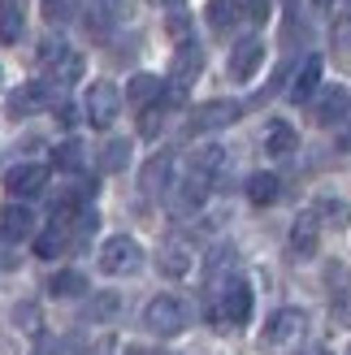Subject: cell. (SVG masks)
Listing matches in <instances>:
<instances>
[{"instance_id":"6da1fadb","label":"cell","mask_w":351,"mask_h":355,"mask_svg":"<svg viewBox=\"0 0 351 355\" xmlns=\"http://www.w3.org/2000/svg\"><path fill=\"white\" fill-rule=\"evenodd\" d=\"M208 321L217 329H239L252 321V286L243 277H230L225 286L208 299Z\"/></svg>"},{"instance_id":"7a4b0ae2","label":"cell","mask_w":351,"mask_h":355,"mask_svg":"<svg viewBox=\"0 0 351 355\" xmlns=\"http://www.w3.org/2000/svg\"><path fill=\"white\" fill-rule=\"evenodd\" d=\"M144 325H148V334H156V338H173V334L187 329V304L178 295H156L144 308Z\"/></svg>"},{"instance_id":"3957f363","label":"cell","mask_w":351,"mask_h":355,"mask_svg":"<svg viewBox=\"0 0 351 355\" xmlns=\"http://www.w3.org/2000/svg\"><path fill=\"white\" fill-rule=\"evenodd\" d=\"M100 269L109 277H126L144 269V247H139L130 234H113L109 243L100 247Z\"/></svg>"},{"instance_id":"277c9868","label":"cell","mask_w":351,"mask_h":355,"mask_svg":"<svg viewBox=\"0 0 351 355\" xmlns=\"http://www.w3.org/2000/svg\"><path fill=\"white\" fill-rule=\"evenodd\" d=\"M239 113H243V104H234V100H204V104H196V109H191L187 130H191V135H208V130L234 126Z\"/></svg>"},{"instance_id":"5b68a950","label":"cell","mask_w":351,"mask_h":355,"mask_svg":"<svg viewBox=\"0 0 351 355\" xmlns=\"http://www.w3.org/2000/svg\"><path fill=\"white\" fill-rule=\"evenodd\" d=\"M208 187H213V178L187 169L182 182L169 187V212H173V217H191V212H200V204L208 200Z\"/></svg>"},{"instance_id":"8992f818","label":"cell","mask_w":351,"mask_h":355,"mask_svg":"<svg viewBox=\"0 0 351 355\" xmlns=\"http://www.w3.org/2000/svg\"><path fill=\"white\" fill-rule=\"evenodd\" d=\"M40 61L48 65V74L57 87H69V83H78L83 78V57L74 48H65V44H44L40 48Z\"/></svg>"},{"instance_id":"52a82bcc","label":"cell","mask_w":351,"mask_h":355,"mask_svg":"<svg viewBox=\"0 0 351 355\" xmlns=\"http://www.w3.org/2000/svg\"><path fill=\"white\" fill-rule=\"evenodd\" d=\"M87 121H92V126H113L117 121V113H121V92L113 83H92V92H87Z\"/></svg>"},{"instance_id":"ba28073f","label":"cell","mask_w":351,"mask_h":355,"mask_svg":"<svg viewBox=\"0 0 351 355\" xmlns=\"http://www.w3.org/2000/svg\"><path fill=\"white\" fill-rule=\"evenodd\" d=\"M351 117V92L347 87H325V92L317 96V104H312V121L317 126H339V121Z\"/></svg>"},{"instance_id":"9c48e42d","label":"cell","mask_w":351,"mask_h":355,"mask_svg":"<svg viewBox=\"0 0 351 355\" xmlns=\"http://www.w3.org/2000/svg\"><path fill=\"white\" fill-rule=\"evenodd\" d=\"M35 234V212L26 204H5L0 208V243H22Z\"/></svg>"},{"instance_id":"30bf717a","label":"cell","mask_w":351,"mask_h":355,"mask_svg":"<svg viewBox=\"0 0 351 355\" xmlns=\"http://www.w3.org/2000/svg\"><path fill=\"white\" fill-rule=\"evenodd\" d=\"M304 334V312H295V308H282V312H273L269 316V325H265V338L269 347H286V343H295Z\"/></svg>"},{"instance_id":"8fae6325","label":"cell","mask_w":351,"mask_h":355,"mask_svg":"<svg viewBox=\"0 0 351 355\" xmlns=\"http://www.w3.org/2000/svg\"><path fill=\"white\" fill-rule=\"evenodd\" d=\"M191 264H196V252H191L182 239H165L161 252H156V269H161L165 277H187Z\"/></svg>"},{"instance_id":"7c38bea8","label":"cell","mask_w":351,"mask_h":355,"mask_svg":"<svg viewBox=\"0 0 351 355\" xmlns=\"http://www.w3.org/2000/svg\"><path fill=\"white\" fill-rule=\"evenodd\" d=\"M260 65H265V44H260V40H243L230 52V78L234 83H252V74Z\"/></svg>"},{"instance_id":"4fadbf2b","label":"cell","mask_w":351,"mask_h":355,"mask_svg":"<svg viewBox=\"0 0 351 355\" xmlns=\"http://www.w3.org/2000/svg\"><path fill=\"white\" fill-rule=\"evenodd\" d=\"M44 187H48V169L44 165H13L5 173V191L22 195V200H26V195H40Z\"/></svg>"},{"instance_id":"5bb4252c","label":"cell","mask_w":351,"mask_h":355,"mask_svg":"<svg viewBox=\"0 0 351 355\" xmlns=\"http://www.w3.org/2000/svg\"><path fill=\"white\" fill-rule=\"evenodd\" d=\"M200 69H204V52H200L196 44H182V48H178V57H173L169 83H173V87L182 92L187 83H196V78H200Z\"/></svg>"},{"instance_id":"9a60e30c","label":"cell","mask_w":351,"mask_h":355,"mask_svg":"<svg viewBox=\"0 0 351 355\" xmlns=\"http://www.w3.org/2000/svg\"><path fill=\"white\" fill-rule=\"evenodd\" d=\"M52 100V92H48V83H26V87H17V92L9 96V117H26V113H35V109H44V104Z\"/></svg>"},{"instance_id":"2e32d148","label":"cell","mask_w":351,"mask_h":355,"mask_svg":"<svg viewBox=\"0 0 351 355\" xmlns=\"http://www.w3.org/2000/svg\"><path fill=\"white\" fill-rule=\"evenodd\" d=\"M169 173H173V156L169 152H156L152 161L144 165V173H139V187H144L148 195H161L169 187Z\"/></svg>"},{"instance_id":"e0dca14e","label":"cell","mask_w":351,"mask_h":355,"mask_svg":"<svg viewBox=\"0 0 351 355\" xmlns=\"http://www.w3.org/2000/svg\"><path fill=\"white\" fill-rule=\"evenodd\" d=\"M295 148H300V135H295L291 121H269L265 126V152L282 161V156H291Z\"/></svg>"},{"instance_id":"ac0fdd59","label":"cell","mask_w":351,"mask_h":355,"mask_svg":"<svg viewBox=\"0 0 351 355\" xmlns=\"http://www.w3.org/2000/svg\"><path fill=\"white\" fill-rule=\"evenodd\" d=\"M321 87V57H308L304 65H300V74H295V83H291V100L295 104H304V100H312V92Z\"/></svg>"},{"instance_id":"d6986e66","label":"cell","mask_w":351,"mask_h":355,"mask_svg":"<svg viewBox=\"0 0 351 355\" xmlns=\"http://www.w3.org/2000/svg\"><path fill=\"white\" fill-rule=\"evenodd\" d=\"M317 243H321L317 217H312V212H304V217L291 225V247H295V252H300V256H317Z\"/></svg>"},{"instance_id":"ffe728a7","label":"cell","mask_w":351,"mask_h":355,"mask_svg":"<svg viewBox=\"0 0 351 355\" xmlns=\"http://www.w3.org/2000/svg\"><path fill=\"white\" fill-rule=\"evenodd\" d=\"M65 243H69V221H52L44 234L35 239V256H40V260H52V256L65 252Z\"/></svg>"},{"instance_id":"44dd1931","label":"cell","mask_w":351,"mask_h":355,"mask_svg":"<svg viewBox=\"0 0 351 355\" xmlns=\"http://www.w3.org/2000/svg\"><path fill=\"white\" fill-rule=\"evenodd\" d=\"M22 40V0H0V44Z\"/></svg>"},{"instance_id":"7402d4cb","label":"cell","mask_w":351,"mask_h":355,"mask_svg":"<svg viewBox=\"0 0 351 355\" xmlns=\"http://www.w3.org/2000/svg\"><path fill=\"white\" fill-rule=\"evenodd\" d=\"M208 26H213L217 35H225V31H230L234 22H239V17H243V9H239V0H208Z\"/></svg>"},{"instance_id":"603a6c76","label":"cell","mask_w":351,"mask_h":355,"mask_svg":"<svg viewBox=\"0 0 351 355\" xmlns=\"http://www.w3.org/2000/svg\"><path fill=\"white\" fill-rule=\"evenodd\" d=\"M277 195H282V182H277V173H252V178H248V200H252V204L265 208V204L277 200Z\"/></svg>"},{"instance_id":"cb8c5ba5","label":"cell","mask_w":351,"mask_h":355,"mask_svg":"<svg viewBox=\"0 0 351 355\" xmlns=\"http://www.w3.org/2000/svg\"><path fill=\"white\" fill-rule=\"evenodd\" d=\"M312 217L339 230V225H347V221H351V208H347L343 200H334V195H321V200H317V208H312Z\"/></svg>"},{"instance_id":"d4e9b609","label":"cell","mask_w":351,"mask_h":355,"mask_svg":"<svg viewBox=\"0 0 351 355\" xmlns=\"http://www.w3.org/2000/svg\"><path fill=\"white\" fill-rule=\"evenodd\" d=\"M48 291L57 295V299H74V295H87V277L78 269H61L57 277L48 282Z\"/></svg>"},{"instance_id":"484cf974","label":"cell","mask_w":351,"mask_h":355,"mask_svg":"<svg viewBox=\"0 0 351 355\" xmlns=\"http://www.w3.org/2000/svg\"><path fill=\"white\" fill-rule=\"evenodd\" d=\"M126 161H130V144H126V139H109L104 152H100V169L117 173V169H126Z\"/></svg>"},{"instance_id":"4316f807","label":"cell","mask_w":351,"mask_h":355,"mask_svg":"<svg viewBox=\"0 0 351 355\" xmlns=\"http://www.w3.org/2000/svg\"><path fill=\"white\" fill-rule=\"evenodd\" d=\"M221 161H225V152H221L217 144H208V148H196V156H191L187 169H196V173H204V178H217Z\"/></svg>"},{"instance_id":"83f0119b","label":"cell","mask_w":351,"mask_h":355,"mask_svg":"<svg viewBox=\"0 0 351 355\" xmlns=\"http://www.w3.org/2000/svg\"><path fill=\"white\" fill-rule=\"evenodd\" d=\"M44 22H52V26H65V22H74V17H78V0H44Z\"/></svg>"},{"instance_id":"f1b7e54d","label":"cell","mask_w":351,"mask_h":355,"mask_svg":"<svg viewBox=\"0 0 351 355\" xmlns=\"http://www.w3.org/2000/svg\"><path fill=\"white\" fill-rule=\"evenodd\" d=\"M161 96V78H152V74H139V78H130V87H126V100L130 104H148V100H156Z\"/></svg>"},{"instance_id":"f546056e","label":"cell","mask_w":351,"mask_h":355,"mask_svg":"<svg viewBox=\"0 0 351 355\" xmlns=\"http://www.w3.org/2000/svg\"><path fill=\"white\" fill-rule=\"evenodd\" d=\"M52 161H57V169H65V173H78L83 169V144L78 139H65V144L52 152Z\"/></svg>"},{"instance_id":"4dcf8cb0","label":"cell","mask_w":351,"mask_h":355,"mask_svg":"<svg viewBox=\"0 0 351 355\" xmlns=\"http://www.w3.org/2000/svg\"><path fill=\"white\" fill-rule=\"evenodd\" d=\"M92 321H109V316H117L121 312V299L113 295V291H104V295H92Z\"/></svg>"},{"instance_id":"1f68e13d","label":"cell","mask_w":351,"mask_h":355,"mask_svg":"<svg viewBox=\"0 0 351 355\" xmlns=\"http://www.w3.org/2000/svg\"><path fill=\"white\" fill-rule=\"evenodd\" d=\"M334 35L343 44H351V0H339L334 5Z\"/></svg>"},{"instance_id":"d6a6232c","label":"cell","mask_w":351,"mask_h":355,"mask_svg":"<svg viewBox=\"0 0 351 355\" xmlns=\"http://www.w3.org/2000/svg\"><path fill=\"white\" fill-rule=\"evenodd\" d=\"M161 121H165V104H156V109H144V121H139L144 139H156V135H161Z\"/></svg>"},{"instance_id":"836d02e7","label":"cell","mask_w":351,"mask_h":355,"mask_svg":"<svg viewBox=\"0 0 351 355\" xmlns=\"http://www.w3.org/2000/svg\"><path fill=\"white\" fill-rule=\"evenodd\" d=\"M83 355H113V338H100V343H96V351H92V347H87Z\"/></svg>"},{"instance_id":"e575fe53","label":"cell","mask_w":351,"mask_h":355,"mask_svg":"<svg viewBox=\"0 0 351 355\" xmlns=\"http://www.w3.org/2000/svg\"><path fill=\"white\" fill-rule=\"evenodd\" d=\"M339 148H343V152L351 156V117H347V126L339 130Z\"/></svg>"},{"instance_id":"d590c367","label":"cell","mask_w":351,"mask_h":355,"mask_svg":"<svg viewBox=\"0 0 351 355\" xmlns=\"http://www.w3.org/2000/svg\"><path fill=\"white\" fill-rule=\"evenodd\" d=\"M317 5H325V0H317Z\"/></svg>"},{"instance_id":"8d00e7d4","label":"cell","mask_w":351,"mask_h":355,"mask_svg":"<svg viewBox=\"0 0 351 355\" xmlns=\"http://www.w3.org/2000/svg\"><path fill=\"white\" fill-rule=\"evenodd\" d=\"M347 355H351V347H347Z\"/></svg>"}]
</instances>
